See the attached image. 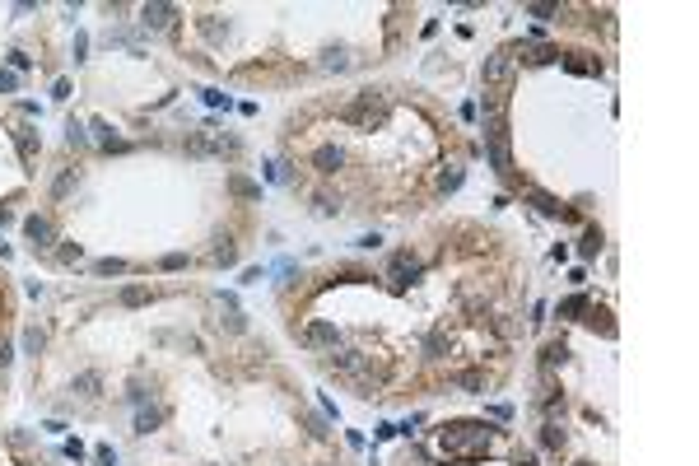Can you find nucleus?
<instances>
[{
	"label": "nucleus",
	"mask_w": 699,
	"mask_h": 466,
	"mask_svg": "<svg viewBox=\"0 0 699 466\" xmlns=\"http://www.w3.org/2000/svg\"><path fill=\"white\" fill-rule=\"evenodd\" d=\"M341 121H350V126H359V131H378L387 121V98L378 89H364V93H355V98L341 108Z\"/></svg>",
	"instance_id": "nucleus-1"
},
{
	"label": "nucleus",
	"mask_w": 699,
	"mask_h": 466,
	"mask_svg": "<svg viewBox=\"0 0 699 466\" xmlns=\"http://www.w3.org/2000/svg\"><path fill=\"white\" fill-rule=\"evenodd\" d=\"M238 136H228V131H196V136L187 140V154H196V159H238Z\"/></svg>",
	"instance_id": "nucleus-2"
},
{
	"label": "nucleus",
	"mask_w": 699,
	"mask_h": 466,
	"mask_svg": "<svg viewBox=\"0 0 699 466\" xmlns=\"http://www.w3.org/2000/svg\"><path fill=\"white\" fill-rule=\"evenodd\" d=\"M485 154H490L494 173H513V136H508L503 121H490V126H485Z\"/></svg>",
	"instance_id": "nucleus-3"
},
{
	"label": "nucleus",
	"mask_w": 699,
	"mask_h": 466,
	"mask_svg": "<svg viewBox=\"0 0 699 466\" xmlns=\"http://www.w3.org/2000/svg\"><path fill=\"white\" fill-rule=\"evenodd\" d=\"M490 443V425H476V420H462V425L443 429V447L448 452H471V447Z\"/></svg>",
	"instance_id": "nucleus-4"
},
{
	"label": "nucleus",
	"mask_w": 699,
	"mask_h": 466,
	"mask_svg": "<svg viewBox=\"0 0 699 466\" xmlns=\"http://www.w3.org/2000/svg\"><path fill=\"white\" fill-rule=\"evenodd\" d=\"M485 89H508L513 84V56L508 51H490V56H485Z\"/></svg>",
	"instance_id": "nucleus-5"
},
{
	"label": "nucleus",
	"mask_w": 699,
	"mask_h": 466,
	"mask_svg": "<svg viewBox=\"0 0 699 466\" xmlns=\"http://www.w3.org/2000/svg\"><path fill=\"white\" fill-rule=\"evenodd\" d=\"M420 270H424V266H420V261L411 257V252H396V257L387 261V280H392L396 289H406L411 280H420Z\"/></svg>",
	"instance_id": "nucleus-6"
},
{
	"label": "nucleus",
	"mask_w": 699,
	"mask_h": 466,
	"mask_svg": "<svg viewBox=\"0 0 699 466\" xmlns=\"http://www.w3.org/2000/svg\"><path fill=\"white\" fill-rule=\"evenodd\" d=\"M303 345L308 350H336V345H341V331H336L331 322L317 318V322H308V327H303Z\"/></svg>",
	"instance_id": "nucleus-7"
},
{
	"label": "nucleus",
	"mask_w": 699,
	"mask_h": 466,
	"mask_svg": "<svg viewBox=\"0 0 699 466\" xmlns=\"http://www.w3.org/2000/svg\"><path fill=\"white\" fill-rule=\"evenodd\" d=\"M24 238H29L33 248H51V243H56V224H51L47 215H29L24 219Z\"/></svg>",
	"instance_id": "nucleus-8"
},
{
	"label": "nucleus",
	"mask_w": 699,
	"mask_h": 466,
	"mask_svg": "<svg viewBox=\"0 0 699 466\" xmlns=\"http://www.w3.org/2000/svg\"><path fill=\"white\" fill-rule=\"evenodd\" d=\"M173 19H178V5H168V0H154V5H145V10H140V24H145L149 33H164Z\"/></svg>",
	"instance_id": "nucleus-9"
},
{
	"label": "nucleus",
	"mask_w": 699,
	"mask_h": 466,
	"mask_svg": "<svg viewBox=\"0 0 699 466\" xmlns=\"http://www.w3.org/2000/svg\"><path fill=\"white\" fill-rule=\"evenodd\" d=\"M164 420H168L164 406H140V410H136V434H154Z\"/></svg>",
	"instance_id": "nucleus-10"
},
{
	"label": "nucleus",
	"mask_w": 699,
	"mask_h": 466,
	"mask_svg": "<svg viewBox=\"0 0 699 466\" xmlns=\"http://www.w3.org/2000/svg\"><path fill=\"white\" fill-rule=\"evenodd\" d=\"M210 261H215V266H238V243L228 238H215V248H210Z\"/></svg>",
	"instance_id": "nucleus-11"
},
{
	"label": "nucleus",
	"mask_w": 699,
	"mask_h": 466,
	"mask_svg": "<svg viewBox=\"0 0 699 466\" xmlns=\"http://www.w3.org/2000/svg\"><path fill=\"white\" fill-rule=\"evenodd\" d=\"M228 191H233L238 201H256V196H261V182L243 178V173H228Z\"/></svg>",
	"instance_id": "nucleus-12"
},
{
	"label": "nucleus",
	"mask_w": 699,
	"mask_h": 466,
	"mask_svg": "<svg viewBox=\"0 0 699 466\" xmlns=\"http://www.w3.org/2000/svg\"><path fill=\"white\" fill-rule=\"evenodd\" d=\"M341 163H345V154H341L336 145H322V149L313 154V168H317V173H336Z\"/></svg>",
	"instance_id": "nucleus-13"
},
{
	"label": "nucleus",
	"mask_w": 699,
	"mask_h": 466,
	"mask_svg": "<svg viewBox=\"0 0 699 466\" xmlns=\"http://www.w3.org/2000/svg\"><path fill=\"white\" fill-rule=\"evenodd\" d=\"M331 368H341V373H359V368H364V355H359V350H331Z\"/></svg>",
	"instance_id": "nucleus-14"
},
{
	"label": "nucleus",
	"mask_w": 699,
	"mask_h": 466,
	"mask_svg": "<svg viewBox=\"0 0 699 466\" xmlns=\"http://www.w3.org/2000/svg\"><path fill=\"white\" fill-rule=\"evenodd\" d=\"M453 387H457V392H485V373H481V368H466V373H453Z\"/></svg>",
	"instance_id": "nucleus-15"
},
{
	"label": "nucleus",
	"mask_w": 699,
	"mask_h": 466,
	"mask_svg": "<svg viewBox=\"0 0 699 466\" xmlns=\"http://www.w3.org/2000/svg\"><path fill=\"white\" fill-rule=\"evenodd\" d=\"M201 33H206L210 42H224L228 38V19H219V14H201Z\"/></svg>",
	"instance_id": "nucleus-16"
},
{
	"label": "nucleus",
	"mask_w": 699,
	"mask_h": 466,
	"mask_svg": "<svg viewBox=\"0 0 699 466\" xmlns=\"http://www.w3.org/2000/svg\"><path fill=\"white\" fill-rule=\"evenodd\" d=\"M94 140H99V145L103 149H126V140H117V136H112V126H108V121H103V117H94Z\"/></svg>",
	"instance_id": "nucleus-17"
},
{
	"label": "nucleus",
	"mask_w": 699,
	"mask_h": 466,
	"mask_svg": "<svg viewBox=\"0 0 699 466\" xmlns=\"http://www.w3.org/2000/svg\"><path fill=\"white\" fill-rule=\"evenodd\" d=\"M532 206L541 210V215H550V219H555V215H564V206L550 196V191H532Z\"/></svg>",
	"instance_id": "nucleus-18"
},
{
	"label": "nucleus",
	"mask_w": 699,
	"mask_h": 466,
	"mask_svg": "<svg viewBox=\"0 0 699 466\" xmlns=\"http://www.w3.org/2000/svg\"><path fill=\"white\" fill-rule=\"evenodd\" d=\"M42 345H47V331H42V327H29V331H24V355H38Z\"/></svg>",
	"instance_id": "nucleus-19"
},
{
	"label": "nucleus",
	"mask_w": 699,
	"mask_h": 466,
	"mask_svg": "<svg viewBox=\"0 0 699 466\" xmlns=\"http://www.w3.org/2000/svg\"><path fill=\"white\" fill-rule=\"evenodd\" d=\"M564 70H573V75H601L597 61H583V56H564Z\"/></svg>",
	"instance_id": "nucleus-20"
},
{
	"label": "nucleus",
	"mask_w": 699,
	"mask_h": 466,
	"mask_svg": "<svg viewBox=\"0 0 699 466\" xmlns=\"http://www.w3.org/2000/svg\"><path fill=\"white\" fill-rule=\"evenodd\" d=\"M70 187H75V168H61V173H56V182H51V196H56V201H61V196H70Z\"/></svg>",
	"instance_id": "nucleus-21"
},
{
	"label": "nucleus",
	"mask_w": 699,
	"mask_h": 466,
	"mask_svg": "<svg viewBox=\"0 0 699 466\" xmlns=\"http://www.w3.org/2000/svg\"><path fill=\"white\" fill-rule=\"evenodd\" d=\"M94 270H99V275H126V261H121V257H103V261H94Z\"/></svg>",
	"instance_id": "nucleus-22"
},
{
	"label": "nucleus",
	"mask_w": 699,
	"mask_h": 466,
	"mask_svg": "<svg viewBox=\"0 0 699 466\" xmlns=\"http://www.w3.org/2000/svg\"><path fill=\"white\" fill-rule=\"evenodd\" d=\"M564 359H569V345H564V340H555V345H545L541 364H545V368H555V364H564Z\"/></svg>",
	"instance_id": "nucleus-23"
},
{
	"label": "nucleus",
	"mask_w": 699,
	"mask_h": 466,
	"mask_svg": "<svg viewBox=\"0 0 699 466\" xmlns=\"http://www.w3.org/2000/svg\"><path fill=\"white\" fill-rule=\"evenodd\" d=\"M121 303H126V308L149 303V289H145V285H126V289H121Z\"/></svg>",
	"instance_id": "nucleus-24"
},
{
	"label": "nucleus",
	"mask_w": 699,
	"mask_h": 466,
	"mask_svg": "<svg viewBox=\"0 0 699 466\" xmlns=\"http://www.w3.org/2000/svg\"><path fill=\"white\" fill-rule=\"evenodd\" d=\"M583 257H597V252H601V228H588V233H583Z\"/></svg>",
	"instance_id": "nucleus-25"
},
{
	"label": "nucleus",
	"mask_w": 699,
	"mask_h": 466,
	"mask_svg": "<svg viewBox=\"0 0 699 466\" xmlns=\"http://www.w3.org/2000/svg\"><path fill=\"white\" fill-rule=\"evenodd\" d=\"M462 187V168H443L438 173V191H457Z\"/></svg>",
	"instance_id": "nucleus-26"
},
{
	"label": "nucleus",
	"mask_w": 699,
	"mask_h": 466,
	"mask_svg": "<svg viewBox=\"0 0 699 466\" xmlns=\"http://www.w3.org/2000/svg\"><path fill=\"white\" fill-rule=\"evenodd\" d=\"M75 392H79V397H99V373H84V378H75Z\"/></svg>",
	"instance_id": "nucleus-27"
},
{
	"label": "nucleus",
	"mask_w": 699,
	"mask_h": 466,
	"mask_svg": "<svg viewBox=\"0 0 699 466\" xmlns=\"http://www.w3.org/2000/svg\"><path fill=\"white\" fill-rule=\"evenodd\" d=\"M541 443H545V447H564V429L555 425V420H550V425L541 429Z\"/></svg>",
	"instance_id": "nucleus-28"
},
{
	"label": "nucleus",
	"mask_w": 699,
	"mask_h": 466,
	"mask_svg": "<svg viewBox=\"0 0 699 466\" xmlns=\"http://www.w3.org/2000/svg\"><path fill=\"white\" fill-rule=\"evenodd\" d=\"M322 66H326V70H345V66H350V56H345L341 47H331V51L322 56Z\"/></svg>",
	"instance_id": "nucleus-29"
},
{
	"label": "nucleus",
	"mask_w": 699,
	"mask_h": 466,
	"mask_svg": "<svg viewBox=\"0 0 699 466\" xmlns=\"http://www.w3.org/2000/svg\"><path fill=\"white\" fill-rule=\"evenodd\" d=\"M33 149H38V136H33V131H19V154H24V163L33 159Z\"/></svg>",
	"instance_id": "nucleus-30"
},
{
	"label": "nucleus",
	"mask_w": 699,
	"mask_h": 466,
	"mask_svg": "<svg viewBox=\"0 0 699 466\" xmlns=\"http://www.w3.org/2000/svg\"><path fill=\"white\" fill-rule=\"evenodd\" d=\"M94 462H99V466H117V452H112L108 443H99V447H94Z\"/></svg>",
	"instance_id": "nucleus-31"
},
{
	"label": "nucleus",
	"mask_w": 699,
	"mask_h": 466,
	"mask_svg": "<svg viewBox=\"0 0 699 466\" xmlns=\"http://www.w3.org/2000/svg\"><path fill=\"white\" fill-rule=\"evenodd\" d=\"M583 308H588V298H569V303H560V318H573V313H583Z\"/></svg>",
	"instance_id": "nucleus-32"
},
{
	"label": "nucleus",
	"mask_w": 699,
	"mask_h": 466,
	"mask_svg": "<svg viewBox=\"0 0 699 466\" xmlns=\"http://www.w3.org/2000/svg\"><path fill=\"white\" fill-rule=\"evenodd\" d=\"M201 98H206L210 108H228V98H224V93H219V89H201Z\"/></svg>",
	"instance_id": "nucleus-33"
},
{
	"label": "nucleus",
	"mask_w": 699,
	"mask_h": 466,
	"mask_svg": "<svg viewBox=\"0 0 699 466\" xmlns=\"http://www.w3.org/2000/svg\"><path fill=\"white\" fill-rule=\"evenodd\" d=\"M182 266H187V257H182V252H168V257H164V270H182Z\"/></svg>",
	"instance_id": "nucleus-34"
},
{
	"label": "nucleus",
	"mask_w": 699,
	"mask_h": 466,
	"mask_svg": "<svg viewBox=\"0 0 699 466\" xmlns=\"http://www.w3.org/2000/svg\"><path fill=\"white\" fill-rule=\"evenodd\" d=\"M56 257H61V261H66V266H70V261H79V243H66V248H61V252H56Z\"/></svg>",
	"instance_id": "nucleus-35"
},
{
	"label": "nucleus",
	"mask_w": 699,
	"mask_h": 466,
	"mask_svg": "<svg viewBox=\"0 0 699 466\" xmlns=\"http://www.w3.org/2000/svg\"><path fill=\"white\" fill-rule=\"evenodd\" d=\"M527 14H532V19H550L555 5H527Z\"/></svg>",
	"instance_id": "nucleus-36"
},
{
	"label": "nucleus",
	"mask_w": 699,
	"mask_h": 466,
	"mask_svg": "<svg viewBox=\"0 0 699 466\" xmlns=\"http://www.w3.org/2000/svg\"><path fill=\"white\" fill-rule=\"evenodd\" d=\"M336 206H341V201H331V196H317V210H322V215H336Z\"/></svg>",
	"instance_id": "nucleus-37"
},
{
	"label": "nucleus",
	"mask_w": 699,
	"mask_h": 466,
	"mask_svg": "<svg viewBox=\"0 0 699 466\" xmlns=\"http://www.w3.org/2000/svg\"><path fill=\"white\" fill-rule=\"evenodd\" d=\"M0 89H5V93H14V89H19V80H14V75H0Z\"/></svg>",
	"instance_id": "nucleus-38"
},
{
	"label": "nucleus",
	"mask_w": 699,
	"mask_h": 466,
	"mask_svg": "<svg viewBox=\"0 0 699 466\" xmlns=\"http://www.w3.org/2000/svg\"><path fill=\"white\" fill-rule=\"evenodd\" d=\"M10 219H14V215H10V210H5V206H0V228H5V224H10Z\"/></svg>",
	"instance_id": "nucleus-39"
},
{
	"label": "nucleus",
	"mask_w": 699,
	"mask_h": 466,
	"mask_svg": "<svg viewBox=\"0 0 699 466\" xmlns=\"http://www.w3.org/2000/svg\"><path fill=\"white\" fill-rule=\"evenodd\" d=\"M518 466H536V457H518Z\"/></svg>",
	"instance_id": "nucleus-40"
}]
</instances>
